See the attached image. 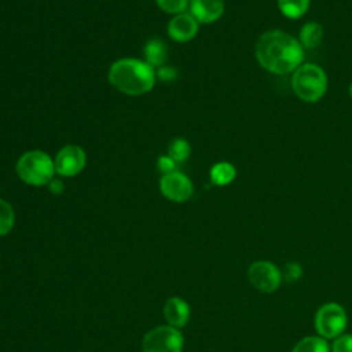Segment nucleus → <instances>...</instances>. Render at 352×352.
<instances>
[{
	"instance_id": "nucleus-1",
	"label": "nucleus",
	"mask_w": 352,
	"mask_h": 352,
	"mask_svg": "<svg viewBox=\"0 0 352 352\" xmlns=\"http://www.w3.org/2000/svg\"><path fill=\"white\" fill-rule=\"evenodd\" d=\"M258 65L278 76L293 73L304 60V48L298 38L282 30L263 33L254 47Z\"/></svg>"
},
{
	"instance_id": "nucleus-2",
	"label": "nucleus",
	"mask_w": 352,
	"mask_h": 352,
	"mask_svg": "<svg viewBox=\"0 0 352 352\" xmlns=\"http://www.w3.org/2000/svg\"><path fill=\"white\" fill-rule=\"evenodd\" d=\"M107 78L117 91L129 96L150 92L157 80L155 70L136 58H121L113 62L109 67Z\"/></svg>"
},
{
	"instance_id": "nucleus-3",
	"label": "nucleus",
	"mask_w": 352,
	"mask_h": 352,
	"mask_svg": "<svg viewBox=\"0 0 352 352\" xmlns=\"http://www.w3.org/2000/svg\"><path fill=\"white\" fill-rule=\"evenodd\" d=\"M19 179L29 186H47L55 175L54 158L41 150H29L23 153L15 165Z\"/></svg>"
},
{
	"instance_id": "nucleus-4",
	"label": "nucleus",
	"mask_w": 352,
	"mask_h": 352,
	"mask_svg": "<svg viewBox=\"0 0 352 352\" xmlns=\"http://www.w3.org/2000/svg\"><path fill=\"white\" fill-rule=\"evenodd\" d=\"M293 92L304 102H318L327 91V76L315 63L300 65L292 76Z\"/></svg>"
},
{
	"instance_id": "nucleus-5",
	"label": "nucleus",
	"mask_w": 352,
	"mask_h": 352,
	"mask_svg": "<svg viewBox=\"0 0 352 352\" xmlns=\"http://www.w3.org/2000/svg\"><path fill=\"white\" fill-rule=\"evenodd\" d=\"M346 327V314L337 302L323 304L315 315V329L324 338H337Z\"/></svg>"
},
{
	"instance_id": "nucleus-6",
	"label": "nucleus",
	"mask_w": 352,
	"mask_h": 352,
	"mask_svg": "<svg viewBox=\"0 0 352 352\" xmlns=\"http://www.w3.org/2000/svg\"><path fill=\"white\" fill-rule=\"evenodd\" d=\"M142 348L143 352H182L183 336L172 326H160L144 336Z\"/></svg>"
},
{
	"instance_id": "nucleus-7",
	"label": "nucleus",
	"mask_w": 352,
	"mask_h": 352,
	"mask_svg": "<svg viewBox=\"0 0 352 352\" xmlns=\"http://www.w3.org/2000/svg\"><path fill=\"white\" fill-rule=\"evenodd\" d=\"M55 173L62 177H73L82 172L87 165V154L77 144L63 146L54 158Z\"/></svg>"
},
{
	"instance_id": "nucleus-8",
	"label": "nucleus",
	"mask_w": 352,
	"mask_h": 352,
	"mask_svg": "<svg viewBox=\"0 0 352 352\" xmlns=\"http://www.w3.org/2000/svg\"><path fill=\"white\" fill-rule=\"evenodd\" d=\"M248 278L257 290L271 293L279 287L282 282V272L270 261H256L249 267Z\"/></svg>"
},
{
	"instance_id": "nucleus-9",
	"label": "nucleus",
	"mask_w": 352,
	"mask_h": 352,
	"mask_svg": "<svg viewBox=\"0 0 352 352\" xmlns=\"http://www.w3.org/2000/svg\"><path fill=\"white\" fill-rule=\"evenodd\" d=\"M160 191L169 201L184 202L191 198L194 187L191 180L184 173L176 170L161 176Z\"/></svg>"
},
{
	"instance_id": "nucleus-10",
	"label": "nucleus",
	"mask_w": 352,
	"mask_h": 352,
	"mask_svg": "<svg viewBox=\"0 0 352 352\" xmlns=\"http://www.w3.org/2000/svg\"><path fill=\"white\" fill-rule=\"evenodd\" d=\"M199 29V22L187 11L173 15L168 22L166 33L176 43H187L192 40Z\"/></svg>"
},
{
	"instance_id": "nucleus-11",
	"label": "nucleus",
	"mask_w": 352,
	"mask_h": 352,
	"mask_svg": "<svg viewBox=\"0 0 352 352\" xmlns=\"http://www.w3.org/2000/svg\"><path fill=\"white\" fill-rule=\"evenodd\" d=\"M188 10L199 23H213L224 14V0H190Z\"/></svg>"
},
{
	"instance_id": "nucleus-12",
	"label": "nucleus",
	"mask_w": 352,
	"mask_h": 352,
	"mask_svg": "<svg viewBox=\"0 0 352 352\" xmlns=\"http://www.w3.org/2000/svg\"><path fill=\"white\" fill-rule=\"evenodd\" d=\"M164 315L169 326L177 329V327H183L187 323L190 316V309L186 301H183L179 297H172L166 301L164 307Z\"/></svg>"
},
{
	"instance_id": "nucleus-13",
	"label": "nucleus",
	"mask_w": 352,
	"mask_h": 352,
	"mask_svg": "<svg viewBox=\"0 0 352 352\" xmlns=\"http://www.w3.org/2000/svg\"><path fill=\"white\" fill-rule=\"evenodd\" d=\"M143 55H144V62L148 66H151L154 70H157L166 63L168 48L162 40L151 38L144 44Z\"/></svg>"
},
{
	"instance_id": "nucleus-14",
	"label": "nucleus",
	"mask_w": 352,
	"mask_h": 352,
	"mask_svg": "<svg viewBox=\"0 0 352 352\" xmlns=\"http://www.w3.org/2000/svg\"><path fill=\"white\" fill-rule=\"evenodd\" d=\"M323 38V28L318 22H307L300 33H298V41L305 50H314L316 48Z\"/></svg>"
},
{
	"instance_id": "nucleus-15",
	"label": "nucleus",
	"mask_w": 352,
	"mask_h": 352,
	"mask_svg": "<svg viewBox=\"0 0 352 352\" xmlns=\"http://www.w3.org/2000/svg\"><path fill=\"white\" fill-rule=\"evenodd\" d=\"M235 176H236L235 166L232 164H230V162H226V161L214 164L210 168V172H209L210 182L214 186H220V187L232 183Z\"/></svg>"
},
{
	"instance_id": "nucleus-16",
	"label": "nucleus",
	"mask_w": 352,
	"mask_h": 352,
	"mask_svg": "<svg viewBox=\"0 0 352 352\" xmlns=\"http://www.w3.org/2000/svg\"><path fill=\"white\" fill-rule=\"evenodd\" d=\"M311 0H276L279 11L290 19H297L302 16L309 8Z\"/></svg>"
},
{
	"instance_id": "nucleus-17",
	"label": "nucleus",
	"mask_w": 352,
	"mask_h": 352,
	"mask_svg": "<svg viewBox=\"0 0 352 352\" xmlns=\"http://www.w3.org/2000/svg\"><path fill=\"white\" fill-rule=\"evenodd\" d=\"M292 352H330V348L320 336H309L300 340Z\"/></svg>"
},
{
	"instance_id": "nucleus-18",
	"label": "nucleus",
	"mask_w": 352,
	"mask_h": 352,
	"mask_svg": "<svg viewBox=\"0 0 352 352\" xmlns=\"http://www.w3.org/2000/svg\"><path fill=\"white\" fill-rule=\"evenodd\" d=\"M166 154L170 158H173L177 164H180V162H184L190 157L191 146H190V143L184 138H175L169 143Z\"/></svg>"
},
{
	"instance_id": "nucleus-19",
	"label": "nucleus",
	"mask_w": 352,
	"mask_h": 352,
	"mask_svg": "<svg viewBox=\"0 0 352 352\" xmlns=\"http://www.w3.org/2000/svg\"><path fill=\"white\" fill-rule=\"evenodd\" d=\"M14 221L15 214L11 204L0 198V236L7 235L12 230Z\"/></svg>"
},
{
	"instance_id": "nucleus-20",
	"label": "nucleus",
	"mask_w": 352,
	"mask_h": 352,
	"mask_svg": "<svg viewBox=\"0 0 352 352\" xmlns=\"http://www.w3.org/2000/svg\"><path fill=\"white\" fill-rule=\"evenodd\" d=\"M155 3L164 12L173 15L184 12L190 6V0H155Z\"/></svg>"
},
{
	"instance_id": "nucleus-21",
	"label": "nucleus",
	"mask_w": 352,
	"mask_h": 352,
	"mask_svg": "<svg viewBox=\"0 0 352 352\" xmlns=\"http://www.w3.org/2000/svg\"><path fill=\"white\" fill-rule=\"evenodd\" d=\"M280 272H282V280L290 283L301 278L302 268L298 263H287Z\"/></svg>"
},
{
	"instance_id": "nucleus-22",
	"label": "nucleus",
	"mask_w": 352,
	"mask_h": 352,
	"mask_svg": "<svg viewBox=\"0 0 352 352\" xmlns=\"http://www.w3.org/2000/svg\"><path fill=\"white\" fill-rule=\"evenodd\" d=\"M331 352H352V334H341L334 338Z\"/></svg>"
},
{
	"instance_id": "nucleus-23",
	"label": "nucleus",
	"mask_w": 352,
	"mask_h": 352,
	"mask_svg": "<svg viewBox=\"0 0 352 352\" xmlns=\"http://www.w3.org/2000/svg\"><path fill=\"white\" fill-rule=\"evenodd\" d=\"M177 162L170 158L168 154L165 155H161L158 160H157V169L162 173V175H168V173H172V172H176L177 170Z\"/></svg>"
},
{
	"instance_id": "nucleus-24",
	"label": "nucleus",
	"mask_w": 352,
	"mask_h": 352,
	"mask_svg": "<svg viewBox=\"0 0 352 352\" xmlns=\"http://www.w3.org/2000/svg\"><path fill=\"white\" fill-rule=\"evenodd\" d=\"M155 77L160 78L162 82H172L177 78V69L173 66L164 65L155 70Z\"/></svg>"
},
{
	"instance_id": "nucleus-25",
	"label": "nucleus",
	"mask_w": 352,
	"mask_h": 352,
	"mask_svg": "<svg viewBox=\"0 0 352 352\" xmlns=\"http://www.w3.org/2000/svg\"><path fill=\"white\" fill-rule=\"evenodd\" d=\"M48 190L52 192V194H62L63 192V190H65V186H63V183L60 182V180H58V179H52L48 184Z\"/></svg>"
},
{
	"instance_id": "nucleus-26",
	"label": "nucleus",
	"mask_w": 352,
	"mask_h": 352,
	"mask_svg": "<svg viewBox=\"0 0 352 352\" xmlns=\"http://www.w3.org/2000/svg\"><path fill=\"white\" fill-rule=\"evenodd\" d=\"M348 91H349V96L352 98V82L349 84V89H348Z\"/></svg>"
}]
</instances>
